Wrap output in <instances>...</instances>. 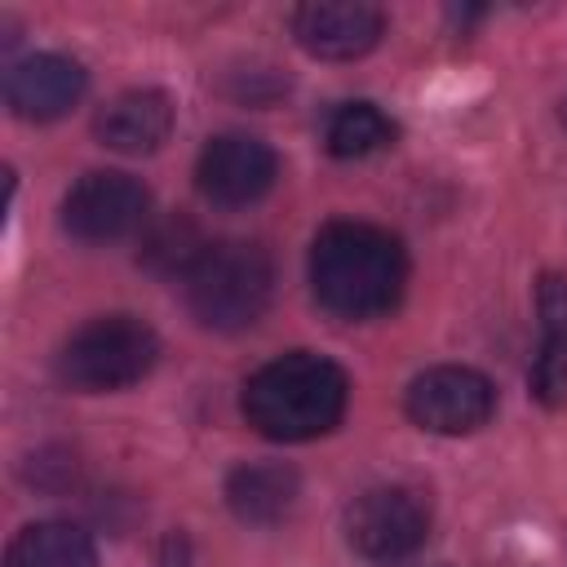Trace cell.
Wrapping results in <instances>:
<instances>
[{"label": "cell", "mask_w": 567, "mask_h": 567, "mask_svg": "<svg viewBox=\"0 0 567 567\" xmlns=\"http://www.w3.org/2000/svg\"><path fill=\"white\" fill-rule=\"evenodd\" d=\"M408 252L368 221H328L310 244V292L332 319H381L403 301Z\"/></svg>", "instance_id": "6da1fadb"}, {"label": "cell", "mask_w": 567, "mask_h": 567, "mask_svg": "<svg viewBox=\"0 0 567 567\" xmlns=\"http://www.w3.org/2000/svg\"><path fill=\"white\" fill-rule=\"evenodd\" d=\"M346 403H350L346 368L315 350H288L261 363L239 394L244 421L275 443H310L337 430Z\"/></svg>", "instance_id": "7a4b0ae2"}, {"label": "cell", "mask_w": 567, "mask_h": 567, "mask_svg": "<svg viewBox=\"0 0 567 567\" xmlns=\"http://www.w3.org/2000/svg\"><path fill=\"white\" fill-rule=\"evenodd\" d=\"M182 297L199 328H213V332L252 328L275 297L270 252L248 239L204 244V252L182 275Z\"/></svg>", "instance_id": "3957f363"}, {"label": "cell", "mask_w": 567, "mask_h": 567, "mask_svg": "<svg viewBox=\"0 0 567 567\" xmlns=\"http://www.w3.org/2000/svg\"><path fill=\"white\" fill-rule=\"evenodd\" d=\"M159 359V337L137 315H97L58 350V377L75 394H115L137 385Z\"/></svg>", "instance_id": "277c9868"}, {"label": "cell", "mask_w": 567, "mask_h": 567, "mask_svg": "<svg viewBox=\"0 0 567 567\" xmlns=\"http://www.w3.org/2000/svg\"><path fill=\"white\" fill-rule=\"evenodd\" d=\"M403 412L425 434L461 439V434H474V430H483L492 421L496 390H492V381L478 368L439 363V368H425V372H416L408 381Z\"/></svg>", "instance_id": "5b68a950"}, {"label": "cell", "mask_w": 567, "mask_h": 567, "mask_svg": "<svg viewBox=\"0 0 567 567\" xmlns=\"http://www.w3.org/2000/svg\"><path fill=\"white\" fill-rule=\"evenodd\" d=\"M151 221V190L120 168H93L62 195V226L80 244H115Z\"/></svg>", "instance_id": "8992f818"}, {"label": "cell", "mask_w": 567, "mask_h": 567, "mask_svg": "<svg viewBox=\"0 0 567 567\" xmlns=\"http://www.w3.org/2000/svg\"><path fill=\"white\" fill-rule=\"evenodd\" d=\"M430 536V501L416 487H368L346 509V540L372 563H399Z\"/></svg>", "instance_id": "52a82bcc"}, {"label": "cell", "mask_w": 567, "mask_h": 567, "mask_svg": "<svg viewBox=\"0 0 567 567\" xmlns=\"http://www.w3.org/2000/svg\"><path fill=\"white\" fill-rule=\"evenodd\" d=\"M279 177V155L252 133H217L195 159V186L217 208H248L270 195Z\"/></svg>", "instance_id": "ba28073f"}, {"label": "cell", "mask_w": 567, "mask_h": 567, "mask_svg": "<svg viewBox=\"0 0 567 567\" xmlns=\"http://www.w3.org/2000/svg\"><path fill=\"white\" fill-rule=\"evenodd\" d=\"M385 18L377 4L363 0H315L292 9V35L310 58L323 62H354L377 49Z\"/></svg>", "instance_id": "9c48e42d"}, {"label": "cell", "mask_w": 567, "mask_h": 567, "mask_svg": "<svg viewBox=\"0 0 567 567\" xmlns=\"http://www.w3.org/2000/svg\"><path fill=\"white\" fill-rule=\"evenodd\" d=\"M89 89V75L66 53H27L4 75V102L18 120L49 124L62 120Z\"/></svg>", "instance_id": "30bf717a"}, {"label": "cell", "mask_w": 567, "mask_h": 567, "mask_svg": "<svg viewBox=\"0 0 567 567\" xmlns=\"http://www.w3.org/2000/svg\"><path fill=\"white\" fill-rule=\"evenodd\" d=\"M93 133L120 155H151L173 133V97L164 89H128L97 111Z\"/></svg>", "instance_id": "8fae6325"}, {"label": "cell", "mask_w": 567, "mask_h": 567, "mask_svg": "<svg viewBox=\"0 0 567 567\" xmlns=\"http://www.w3.org/2000/svg\"><path fill=\"white\" fill-rule=\"evenodd\" d=\"M536 315H540V346L532 359V394L545 408L567 403V275L545 270L536 279Z\"/></svg>", "instance_id": "7c38bea8"}, {"label": "cell", "mask_w": 567, "mask_h": 567, "mask_svg": "<svg viewBox=\"0 0 567 567\" xmlns=\"http://www.w3.org/2000/svg\"><path fill=\"white\" fill-rule=\"evenodd\" d=\"M301 496V478L284 461H244L226 474V505L239 523L270 527L279 523Z\"/></svg>", "instance_id": "4fadbf2b"}, {"label": "cell", "mask_w": 567, "mask_h": 567, "mask_svg": "<svg viewBox=\"0 0 567 567\" xmlns=\"http://www.w3.org/2000/svg\"><path fill=\"white\" fill-rule=\"evenodd\" d=\"M4 567H97V545L84 527L44 518V523H27L9 540Z\"/></svg>", "instance_id": "5bb4252c"}, {"label": "cell", "mask_w": 567, "mask_h": 567, "mask_svg": "<svg viewBox=\"0 0 567 567\" xmlns=\"http://www.w3.org/2000/svg\"><path fill=\"white\" fill-rule=\"evenodd\" d=\"M394 120L372 106V102H346L328 115V128H323V142L337 159H368L377 151H385L394 142Z\"/></svg>", "instance_id": "9a60e30c"}, {"label": "cell", "mask_w": 567, "mask_h": 567, "mask_svg": "<svg viewBox=\"0 0 567 567\" xmlns=\"http://www.w3.org/2000/svg\"><path fill=\"white\" fill-rule=\"evenodd\" d=\"M155 567H190V545H186V536H182V532H168V536H164Z\"/></svg>", "instance_id": "2e32d148"}]
</instances>
